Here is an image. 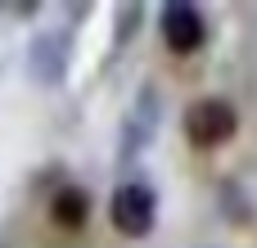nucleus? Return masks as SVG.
Listing matches in <instances>:
<instances>
[{
  "instance_id": "obj_1",
  "label": "nucleus",
  "mask_w": 257,
  "mask_h": 248,
  "mask_svg": "<svg viewBox=\"0 0 257 248\" xmlns=\"http://www.w3.org/2000/svg\"><path fill=\"white\" fill-rule=\"evenodd\" d=\"M239 131V108L226 95H199L185 108V136L194 149H221Z\"/></svg>"
},
{
  "instance_id": "obj_2",
  "label": "nucleus",
  "mask_w": 257,
  "mask_h": 248,
  "mask_svg": "<svg viewBox=\"0 0 257 248\" xmlns=\"http://www.w3.org/2000/svg\"><path fill=\"white\" fill-rule=\"evenodd\" d=\"M108 217H113V230L126 235V239H145L158 221V194L145 185V181H122L113 190V203H108Z\"/></svg>"
},
{
  "instance_id": "obj_3",
  "label": "nucleus",
  "mask_w": 257,
  "mask_h": 248,
  "mask_svg": "<svg viewBox=\"0 0 257 248\" xmlns=\"http://www.w3.org/2000/svg\"><path fill=\"white\" fill-rule=\"evenodd\" d=\"M158 122H163V90L158 86H140L136 104L126 108V122H122V158L145 154L154 145V136H158Z\"/></svg>"
},
{
  "instance_id": "obj_4",
  "label": "nucleus",
  "mask_w": 257,
  "mask_h": 248,
  "mask_svg": "<svg viewBox=\"0 0 257 248\" xmlns=\"http://www.w3.org/2000/svg\"><path fill=\"white\" fill-rule=\"evenodd\" d=\"M158 27H163L167 50H176V54H194V50L208 45V18H203L199 5H190V0H172V5H163Z\"/></svg>"
},
{
  "instance_id": "obj_5",
  "label": "nucleus",
  "mask_w": 257,
  "mask_h": 248,
  "mask_svg": "<svg viewBox=\"0 0 257 248\" xmlns=\"http://www.w3.org/2000/svg\"><path fill=\"white\" fill-rule=\"evenodd\" d=\"M68 59H72V36L63 27H45L27 45V68L41 86H59L63 72H68Z\"/></svg>"
},
{
  "instance_id": "obj_6",
  "label": "nucleus",
  "mask_w": 257,
  "mask_h": 248,
  "mask_svg": "<svg viewBox=\"0 0 257 248\" xmlns=\"http://www.w3.org/2000/svg\"><path fill=\"white\" fill-rule=\"evenodd\" d=\"M90 217V194L81 185H59L54 199H50V221L63 226V230H81Z\"/></svg>"
},
{
  "instance_id": "obj_7",
  "label": "nucleus",
  "mask_w": 257,
  "mask_h": 248,
  "mask_svg": "<svg viewBox=\"0 0 257 248\" xmlns=\"http://www.w3.org/2000/svg\"><path fill=\"white\" fill-rule=\"evenodd\" d=\"M136 27H140V5H122V9H117V32H113V41L126 45V41L136 36Z\"/></svg>"
},
{
  "instance_id": "obj_8",
  "label": "nucleus",
  "mask_w": 257,
  "mask_h": 248,
  "mask_svg": "<svg viewBox=\"0 0 257 248\" xmlns=\"http://www.w3.org/2000/svg\"><path fill=\"white\" fill-rule=\"evenodd\" d=\"M0 248H5V244H0Z\"/></svg>"
}]
</instances>
